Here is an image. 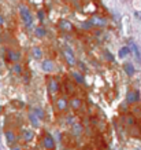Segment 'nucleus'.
<instances>
[{
	"label": "nucleus",
	"instance_id": "nucleus-1",
	"mask_svg": "<svg viewBox=\"0 0 141 150\" xmlns=\"http://www.w3.org/2000/svg\"><path fill=\"white\" fill-rule=\"evenodd\" d=\"M19 15H21V18L23 21L25 26H26L28 29H30L32 26H33V17H32L30 10L26 6L22 4V6H19Z\"/></svg>",
	"mask_w": 141,
	"mask_h": 150
},
{
	"label": "nucleus",
	"instance_id": "nucleus-2",
	"mask_svg": "<svg viewBox=\"0 0 141 150\" xmlns=\"http://www.w3.org/2000/svg\"><path fill=\"white\" fill-rule=\"evenodd\" d=\"M63 55H64V58H66V61H67V63L70 65V66H74V65H75L74 52H73V50H71L68 45H66V47H64V50H63Z\"/></svg>",
	"mask_w": 141,
	"mask_h": 150
},
{
	"label": "nucleus",
	"instance_id": "nucleus-3",
	"mask_svg": "<svg viewBox=\"0 0 141 150\" xmlns=\"http://www.w3.org/2000/svg\"><path fill=\"white\" fill-rule=\"evenodd\" d=\"M129 47H130V51L134 54V56L137 58V61H141V52H140V48H138V45L133 41V40H130L129 41Z\"/></svg>",
	"mask_w": 141,
	"mask_h": 150
},
{
	"label": "nucleus",
	"instance_id": "nucleus-4",
	"mask_svg": "<svg viewBox=\"0 0 141 150\" xmlns=\"http://www.w3.org/2000/svg\"><path fill=\"white\" fill-rule=\"evenodd\" d=\"M126 99H128L129 103H136V102L140 100V92L138 91H130L128 96H126Z\"/></svg>",
	"mask_w": 141,
	"mask_h": 150
},
{
	"label": "nucleus",
	"instance_id": "nucleus-5",
	"mask_svg": "<svg viewBox=\"0 0 141 150\" xmlns=\"http://www.w3.org/2000/svg\"><path fill=\"white\" fill-rule=\"evenodd\" d=\"M54 145H55V142H54L52 135H51V134H47V135L44 136V146H45V149L51 150L52 147H54Z\"/></svg>",
	"mask_w": 141,
	"mask_h": 150
},
{
	"label": "nucleus",
	"instance_id": "nucleus-6",
	"mask_svg": "<svg viewBox=\"0 0 141 150\" xmlns=\"http://www.w3.org/2000/svg\"><path fill=\"white\" fill-rule=\"evenodd\" d=\"M7 56H8V59H10V61H12V62H18L19 59H21V52L10 50L8 52H7Z\"/></svg>",
	"mask_w": 141,
	"mask_h": 150
},
{
	"label": "nucleus",
	"instance_id": "nucleus-7",
	"mask_svg": "<svg viewBox=\"0 0 141 150\" xmlns=\"http://www.w3.org/2000/svg\"><path fill=\"white\" fill-rule=\"evenodd\" d=\"M41 68H43L44 72H52L54 70V63L49 59H44L43 62H41Z\"/></svg>",
	"mask_w": 141,
	"mask_h": 150
},
{
	"label": "nucleus",
	"instance_id": "nucleus-8",
	"mask_svg": "<svg viewBox=\"0 0 141 150\" xmlns=\"http://www.w3.org/2000/svg\"><path fill=\"white\" fill-rule=\"evenodd\" d=\"M91 24H92V26L96 25V26H100V28H103V26L105 25V19L100 18V17H97V15H95V17L91 19Z\"/></svg>",
	"mask_w": 141,
	"mask_h": 150
},
{
	"label": "nucleus",
	"instance_id": "nucleus-9",
	"mask_svg": "<svg viewBox=\"0 0 141 150\" xmlns=\"http://www.w3.org/2000/svg\"><path fill=\"white\" fill-rule=\"evenodd\" d=\"M48 90L51 94H55V92H58V90H59V86H58V81H55V80H51L48 84Z\"/></svg>",
	"mask_w": 141,
	"mask_h": 150
},
{
	"label": "nucleus",
	"instance_id": "nucleus-10",
	"mask_svg": "<svg viewBox=\"0 0 141 150\" xmlns=\"http://www.w3.org/2000/svg\"><path fill=\"white\" fill-rule=\"evenodd\" d=\"M29 120H30L32 125H33L34 128H37V127L40 125V120H38V117H37L34 113H30V114H29Z\"/></svg>",
	"mask_w": 141,
	"mask_h": 150
},
{
	"label": "nucleus",
	"instance_id": "nucleus-11",
	"mask_svg": "<svg viewBox=\"0 0 141 150\" xmlns=\"http://www.w3.org/2000/svg\"><path fill=\"white\" fill-rule=\"evenodd\" d=\"M34 33H36V36L37 37H45L47 36V31L44 29L43 26H38V28H36V31H34Z\"/></svg>",
	"mask_w": 141,
	"mask_h": 150
},
{
	"label": "nucleus",
	"instance_id": "nucleus-12",
	"mask_svg": "<svg viewBox=\"0 0 141 150\" xmlns=\"http://www.w3.org/2000/svg\"><path fill=\"white\" fill-rule=\"evenodd\" d=\"M70 106L73 107L74 110L80 109V107H81V100L78 99V98H73V99L70 100Z\"/></svg>",
	"mask_w": 141,
	"mask_h": 150
},
{
	"label": "nucleus",
	"instance_id": "nucleus-13",
	"mask_svg": "<svg viewBox=\"0 0 141 150\" xmlns=\"http://www.w3.org/2000/svg\"><path fill=\"white\" fill-rule=\"evenodd\" d=\"M58 107H59V110H66L67 109V100L64 98H60L58 100Z\"/></svg>",
	"mask_w": 141,
	"mask_h": 150
},
{
	"label": "nucleus",
	"instance_id": "nucleus-14",
	"mask_svg": "<svg viewBox=\"0 0 141 150\" xmlns=\"http://www.w3.org/2000/svg\"><path fill=\"white\" fill-rule=\"evenodd\" d=\"M33 131H30V130H23V139L26 140V142H29V140H32L33 139Z\"/></svg>",
	"mask_w": 141,
	"mask_h": 150
},
{
	"label": "nucleus",
	"instance_id": "nucleus-15",
	"mask_svg": "<svg viewBox=\"0 0 141 150\" xmlns=\"http://www.w3.org/2000/svg\"><path fill=\"white\" fill-rule=\"evenodd\" d=\"M125 72H126V75L133 76L134 75V66H133L132 63H126V65H125Z\"/></svg>",
	"mask_w": 141,
	"mask_h": 150
},
{
	"label": "nucleus",
	"instance_id": "nucleus-16",
	"mask_svg": "<svg viewBox=\"0 0 141 150\" xmlns=\"http://www.w3.org/2000/svg\"><path fill=\"white\" fill-rule=\"evenodd\" d=\"M33 55H34L36 59H41V56H43L41 48H40V47H34V48H33Z\"/></svg>",
	"mask_w": 141,
	"mask_h": 150
},
{
	"label": "nucleus",
	"instance_id": "nucleus-17",
	"mask_svg": "<svg viewBox=\"0 0 141 150\" xmlns=\"http://www.w3.org/2000/svg\"><path fill=\"white\" fill-rule=\"evenodd\" d=\"M128 54H130V47H122L118 55L121 56V58H125V56L128 55Z\"/></svg>",
	"mask_w": 141,
	"mask_h": 150
},
{
	"label": "nucleus",
	"instance_id": "nucleus-18",
	"mask_svg": "<svg viewBox=\"0 0 141 150\" xmlns=\"http://www.w3.org/2000/svg\"><path fill=\"white\" fill-rule=\"evenodd\" d=\"M73 77H74V80H75V81L77 83H84V76L82 75H80V73H78V72H73Z\"/></svg>",
	"mask_w": 141,
	"mask_h": 150
},
{
	"label": "nucleus",
	"instance_id": "nucleus-19",
	"mask_svg": "<svg viewBox=\"0 0 141 150\" xmlns=\"http://www.w3.org/2000/svg\"><path fill=\"white\" fill-rule=\"evenodd\" d=\"M6 136H7V143H14V140H15V136H14V134L11 131H7L6 132Z\"/></svg>",
	"mask_w": 141,
	"mask_h": 150
},
{
	"label": "nucleus",
	"instance_id": "nucleus-20",
	"mask_svg": "<svg viewBox=\"0 0 141 150\" xmlns=\"http://www.w3.org/2000/svg\"><path fill=\"white\" fill-rule=\"evenodd\" d=\"M60 28H62V29H64V31H70V29H71V24L67 22V21H62V22H60Z\"/></svg>",
	"mask_w": 141,
	"mask_h": 150
},
{
	"label": "nucleus",
	"instance_id": "nucleus-21",
	"mask_svg": "<svg viewBox=\"0 0 141 150\" xmlns=\"http://www.w3.org/2000/svg\"><path fill=\"white\" fill-rule=\"evenodd\" d=\"M34 114H36L37 117H38V119H43L44 117V113H43V110H41V109H40V107H36V109H34Z\"/></svg>",
	"mask_w": 141,
	"mask_h": 150
},
{
	"label": "nucleus",
	"instance_id": "nucleus-22",
	"mask_svg": "<svg viewBox=\"0 0 141 150\" xmlns=\"http://www.w3.org/2000/svg\"><path fill=\"white\" fill-rule=\"evenodd\" d=\"M14 72H15V73H21V72H22V66H21V65H15V66H14Z\"/></svg>",
	"mask_w": 141,
	"mask_h": 150
},
{
	"label": "nucleus",
	"instance_id": "nucleus-23",
	"mask_svg": "<svg viewBox=\"0 0 141 150\" xmlns=\"http://www.w3.org/2000/svg\"><path fill=\"white\" fill-rule=\"evenodd\" d=\"M82 28H84V29H91V28H92L91 21H89V22H86V24H84V25H82Z\"/></svg>",
	"mask_w": 141,
	"mask_h": 150
},
{
	"label": "nucleus",
	"instance_id": "nucleus-24",
	"mask_svg": "<svg viewBox=\"0 0 141 150\" xmlns=\"http://www.w3.org/2000/svg\"><path fill=\"white\" fill-rule=\"evenodd\" d=\"M37 17H38V19H40V21H43V19H44V13H43V11H38Z\"/></svg>",
	"mask_w": 141,
	"mask_h": 150
},
{
	"label": "nucleus",
	"instance_id": "nucleus-25",
	"mask_svg": "<svg viewBox=\"0 0 141 150\" xmlns=\"http://www.w3.org/2000/svg\"><path fill=\"white\" fill-rule=\"evenodd\" d=\"M80 131H81V128L78 127V124H75V135H80Z\"/></svg>",
	"mask_w": 141,
	"mask_h": 150
},
{
	"label": "nucleus",
	"instance_id": "nucleus-26",
	"mask_svg": "<svg viewBox=\"0 0 141 150\" xmlns=\"http://www.w3.org/2000/svg\"><path fill=\"white\" fill-rule=\"evenodd\" d=\"M4 25V18H3V15L0 14V26H3Z\"/></svg>",
	"mask_w": 141,
	"mask_h": 150
},
{
	"label": "nucleus",
	"instance_id": "nucleus-27",
	"mask_svg": "<svg viewBox=\"0 0 141 150\" xmlns=\"http://www.w3.org/2000/svg\"><path fill=\"white\" fill-rule=\"evenodd\" d=\"M128 121H129V124H134V120L132 119V117H129V119H128Z\"/></svg>",
	"mask_w": 141,
	"mask_h": 150
},
{
	"label": "nucleus",
	"instance_id": "nucleus-28",
	"mask_svg": "<svg viewBox=\"0 0 141 150\" xmlns=\"http://www.w3.org/2000/svg\"><path fill=\"white\" fill-rule=\"evenodd\" d=\"M12 150H21V147L19 146H15V147H12Z\"/></svg>",
	"mask_w": 141,
	"mask_h": 150
},
{
	"label": "nucleus",
	"instance_id": "nucleus-29",
	"mask_svg": "<svg viewBox=\"0 0 141 150\" xmlns=\"http://www.w3.org/2000/svg\"><path fill=\"white\" fill-rule=\"evenodd\" d=\"M0 68H1V61H0Z\"/></svg>",
	"mask_w": 141,
	"mask_h": 150
},
{
	"label": "nucleus",
	"instance_id": "nucleus-30",
	"mask_svg": "<svg viewBox=\"0 0 141 150\" xmlns=\"http://www.w3.org/2000/svg\"><path fill=\"white\" fill-rule=\"evenodd\" d=\"M73 1H78V0H73Z\"/></svg>",
	"mask_w": 141,
	"mask_h": 150
},
{
	"label": "nucleus",
	"instance_id": "nucleus-31",
	"mask_svg": "<svg viewBox=\"0 0 141 150\" xmlns=\"http://www.w3.org/2000/svg\"><path fill=\"white\" fill-rule=\"evenodd\" d=\"M29 150H34V149H29Z\"/></svg>",
	"mask_w": 141,
	"mask_h": 150
},
{
	"label": "nucleus",
	"instance_id": "nucleus-32",
	"mask_svg": "<svg viewBox=\"0 0 141 150\" xmlns=\"http://www.w3.org/2000/svg\"><path fill=\"white\" fill-rule=\"evenodd\" d=\"M138 150H141V147H140V149H138Z\"/></svg>",
	"mask_w": 141,
	"mask_h": 150
}]
</instances>
